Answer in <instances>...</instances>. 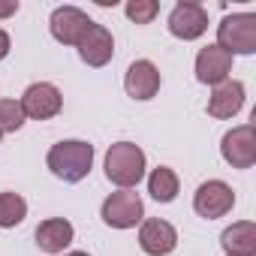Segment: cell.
Returning a JSON list of instances; mask_svg holds the SVG:
<instances>
[{
  "label": "cell",
  "mask_w": 256,
  "mask_h": 256,
  "mask_svg": "<svg viewBox=\"0 0 256 256\" xmlns=\"http://www.w3.org/2000/svg\"><path fill=\"white\" fill-rule=\"evenodd\" d=\"M160 84H163L160 70L151 60H133L130 70H126V76H124V90H126V96H133V100L157 96Z\"/></svg>",
  "instance_id": "obj_11"
},
{
  "label": "cell",
  "mask_w": 256,
  "mask_h": 256,
  "mask_svg": "<svg viewBox=\"0 0 256 256\" xmlns=\"http://www.w3.org/2000/svg\"><path fill=\"white\" fill-rule=\"evenodd\" d=\"M178 187H181V181H178L175 169H169V166H157V169L148 175V193H151L157 202H163V205L178 196Z\"/></svg>",
  "instance_id": "obj_17"
},
{
  "label": "cell",
  "mask_w": 256,
  "mask_h": 256,
  "mask_svg": "<svg viewBox=\"0 0 256 256\" xmlns=\"http://www.w3.org/2000/svg\"><path fill=\"white\" fill-rule=\"evenodd\" d=\"M18 102H22L24 118H30V120H48V118L60 114V108H64V96H60V90H58L52 82H36V84H30V88L22 94Z\"/></svg>",
  "instance_id": "obj_8"
},
{
  "label": "cell",
  "mask_w": 256,
  "mask_h": 256,
  "mask_svg": "<svg viewBox=\"0 0 256 256\" xmlns=\"http://www.w3.org/2000/svg\"><path fill=\"white\" fill-rule=\"evenodd\" d=\"M241 106H244V84H241L238 78L220 82V84L211 90V96H208V114H211V118H220V120L235 118V114L241 112Z\"/></svg>",
  "instance_id": "obj_14"
},
{
  "label": "cell",
  "mask_w": 256,
  "mask_h": 256,
  "mask_svg": "<svg viewBox=\"0 0 256 256\" xmlns=\"http://www.w3.org/2000/svg\"><path fill=\"white\" fill-rule=\"evenodd\" d=\"M76 238V229L64 217H48L36 226V247L42 253H64Z\"/></svg>",
  "instance_id": "obj_15"
},
{
  "label": "cell",
  "mask_w": 256,
  "mask_h": 256,
  "mask_svg": "<svg viewBox=\"0 0 256 256\" xmlns=\"http://www.w3.org/2000/svg\"><path fill=\"white\" fill-rule=\"evenodd\" d=\"M24 217H28V202L18 193H12V190L0 193V229H12Z\"/></svg>",
  "instance_id": "obj_18"
},
{
  "label": "cell",
  "mask_w": 256,
  "mask_h": 256,
  "mask_svg": "<svg viewBox=\"0 0 256 256\" xmlns=\"http://www.w3.org/2000/svg\"><path fill=\"white\" fill-rule=\"evenodd\" d=\"M166 28H169L172 36H178L184 42H193L208 30V12H205L202 4H196V0H181V4L172 6Z\"/></svg>",
  "instance_id": "obj_5"
},
{
  "label": "cell",
  "mask_w": 256,
  "mask_h": 256,
  "mask_svg": "<svg viewBox=\"0 0 256 256\" xmlns=\"http://www.w3.org/2000/svg\"><path fill=\"white\" fill-rule=\"evenodd\" d=\"M64 256H90L88 250H70V253H64Z\"/></svg>",
  "instance_id": "obj_23"
},
{
  "label": "cell",
  "mask_w": 256,
  "mask_h": 256,
  "mask_svg": "<svg viewBox=\"0 0 256 256\" xmlns=\"http://www.w3.org/2000/svg\"><path fill=\"white\" fill-rule=\"evenodd\" d=\"M223 52L235 54H253L256 52V16L253 12H235L226 16L217 24V42Z\"/></svg>",
  "instance_id": "obj_3"
},
{
  "label": "cell",
  "mask_w": 256,
  "mask_h": 256,
  "mask_svg": "<svg viewBox=\"0 0 256 256\" xmlns=\"http://www.w3.org/2000/svg\"><path fill=\"white\" fill-rule=\"evenodd\" d=\"M10 46H12V42H10V34H6V30H0V60L10 54Z\"/></svg>",
  "instance_id": "obj_22"
},
{
  "label": "cell",
  "mask_w": 256,
  "mask_h": 256,
  "mask_svg": "<svg viewBox=\"0 0 256 256\" xmlns=\"http://www.w3.org/2000/svg\"><path fill=\"white\" fill-rule=\"evenodd\" d=\"M145 151L133 142H114L106 151V178L120 190H133L145 178Z\"/></svg>",
  "instance_id": "obj_2"
},
{
  "label": "cell",
  "mask_w": 256,
  "mask_h": 256,
  "mask_svg": "<svg viewBox=\"0 0 256 256\" xmlns=\"http://www.w3.org/2000/svg\"><path fill=\"white\" fill-rule=\"evenodd\" d=\"M232 205H235V193H232V187H229L226 181H217V178L199 184L196 193H193V208H196V214L205 217V220L226 217V214L232 211Z\"/></svg>",
  "instance_id": "obj_7"
},
{
  "label": "cell",
  "mask_w": 256,
  "mask_h": 256,
  "mask_svg": "<svg viewBox=\"0 0 256 256\" xmlns=\"http://www.w3.org/2000/svg\"><path fill=\"white\" fill-rule=\"evenodd\" d=\"M220 244L226 256H256V226L250 220H238L229 229H223Z\"/></svg>",
  "instance_id": "obj_16"
},
{
  "label": "cell",
  "mask_w": 256,
  "mask_h": 256,
  "mask_svg": "<svg viewBox=\"0 0 256 256\" xmlns=\"http://www.w3.org/2000/svg\"><path fill=\"white\" fill-rule=\"evenodd\" d=\"M100 217L112 229H133V226H139L145 220V202L133 190H118L102 202Z\"/></svg>",
  "instance_id": "obj_4"
},
{
  "label": "cell",
  "mask_w": 256,
  "mask_h": 256,
  "mask_svg": "<svg viewBox=\"0 0 256 256\" xmlns=\"http://www.w3.org/2000/svg\"><path fill=\"white\" fill-rule=\"evenodd\" d=\"M18 12V0H0V18H10Z\"/></svg>",
  "instance_id": "obj_21"
},
{
  "label": "cell",
  "mask_w": 256,
  "mask_h": 256,
  "mask_svg": "<svg viewBox=\"0 0 256 256\" xmlns=\"http://www.w3.org/2000/svg\"><path fill=\"white\" fill-rule=\"evenodd\" d=\"M232 54L229 52H223L220 46H205V48H199V54H196V78L202 82V84H220V82H226L229 78V72H232Z\"/></svg>",
  "instance_id": "obj_13"
},
{
  "label": "cell",
  "mask_w": 256,
  "mask_h": 256,
  "mask_svg": "<svg viewBox=\"0 0 256 256\" xmlns=\"http://www.w3.org/2000/svg\"><path fill=\"white\" fill-rule=\"evenodd\" d=\"M139 247L148 256H169L178 247V232L169 220H160V217L142 220L139 223Z\"/></svg>",
  "instance_id": "obj_10"
},
{
  "label": "cell",
  "mask_w": 256,
  "mask_h": 256,
  "mask_svg": "<svg viewBox=\"0 0 256 256\" xmlns=\"http://www.w3.org/2000/svg\"><path fill=\"white\" fill-rule=\"evenodd\" d=\"M24 112H22V102L16 100H0V136L4 133H16L24 126Z\"/></svg>",
  "instance_id": "obj_19"
},
{
  "label": "cell",
  "mask_w": 256,
  "mask_h": 256,
  "mask_svg": "<svg viewBox=\"0 0 256 256\" xmlns=\"http://www.w3.org/2000/svg\"><path fill=\"white\" fill-rule=\"evenodd\" d=\"M90 24L94 22L88 18V12H82L78 6H58L52 12V18H48L52 36L58 42H64V46H78L82 36L90 30Z\"/></svg>",
  "instance_id": "obj_9"
},
{
  "label": "cell",
  "mask_w": 256,
  "mask_h": 256,
  "mask_svg": "<svg viewBox=\"0 0 256 256\" xmlns=\"http://www.w3.org/2000/svg\"><path fill=\"white\" fill-rule=\"evenodd\" d=\"M124 12L136 24H151L157 18V12H160V4L157 0H130V4L124 6Z\"/></svg>",
  "instance_id": "obj_20"
},
{
  "label": "cell",
  "mask_w": 256,
  "mask_h": 256,
  "mask_svg": "<svg viewBox=\"0 0 256 256\" xmlns=\"http://www.w3.org/2000/svg\"><path fill=\"white\" fill-rule=\"evenodd\" d=\"M46 166L52 169L54 178L66 181V184H78L90 175V166H94V145L82 142V139H66V142H58L52 145L48 157H46Z\"/></svg>",
  "instance_id": "obj_1"
},
{
  "label": "cell",
  "mask_w": 256,
  "mask_h": 256,
  "mask_svg": "<svg viewBox=\"0 0 256 256\" xmlns=\"http://www.w3.org/2000/svg\"><path fill=\"white\" fill-rule=\"evenodd\" d=\"M220 154L232 169H250L256 163V130L253 124H241L223 136Z\"/></svg>",
  "instance_id": "obj_6"
},
{
  "label": "cell",
  "mask_w": 256,
  "mask_h": 256,
  "mask_svg": "<svg viewBox=\"0 0 256 256\" xmlns=\"http://www.w3.org/2000/svg\"><path fill=\"white\" fill-rule=\"evenodd\" d=\"M76 48H78V58L88 66H106L112 60V54H114V36H112L108 28H102V24L94 22L90 30L82 36V42Z\"/></svg>",
  "instance_id": "obj_12"
}]
</instances>
